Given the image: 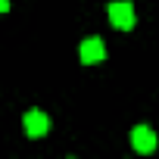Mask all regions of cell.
<instances>
[{
    "instance_id": "cell-3",
    "label": "cell",
    "mask_w": 159,
    "mask_h": 159,
    "mask_svg": "<svg viewBox=\"0 0 159 159\" xmlns=\"http://www.w3.org/2000/svg\"><path fill=\"white\" fill-rule=\"evenodd\" d=\"M103 56H106V47H103L100 38H84V41H81V62L94 66V62H100Z\"/></svg>"
},
{
    "instance_id": "cell-2",
    "label": "cell",
    "mask_w": 159,
    "mask_h": 159,
    "mask_svg": "<svg viewBox=\"0 0 159 159\" xmlns=\"http://www.w3.org/2000/svg\"><path fill=\"white\" fill-rule=\"evenodd\" d=\"M131 143H134L137 153H153V150H156V134H153V128L137 125V128L131 131Z\"/></svg>"
},
{
    "instance_id": "cell-1",
    "label": "cell",
    "mask_w": 159,
    "mask_h": 159,
    "mask_svg": "<svg viewBox=\"0 0 159 159\" xmlns=\"http://www.w3.org/2000/svg\"><path fill=\"white\" fill-rule=\"evenodd\" d=\"M109 22L116 28H131L134 25V7L128 0H119V3H109Z\"/></svg>"
},
{
    "instance_id": "cell-4",
    "label": "cell",
    "mask_w": 159,
    "mask_h": 159,
    "mask_svg": "<svg viewBox=\"0 0 159 159\" xmlns=\"http://www.w3.org/2000/svg\"><path fill=\"white\" fill-rule=\"evenodd\" d=\"M47 128H50V119H47L41 109H31V112H25V134H31V137H41V134H47Z\"/></svg>"
},
{
    "instance_id": "cell-5",
    "label": "cell",
    "mask_w": 159,
    "mask_h": 159,
    "mask_svg": "<svg viewBox=\"0 0 159 159\" xmlns=\"http://www.w3.org/2000/svg\"><path fill=\"white\" fill-rule=\"evenodd\" d=\"M10 10V0H0V13H7Z\"/></svg>"
}]
</instances>
